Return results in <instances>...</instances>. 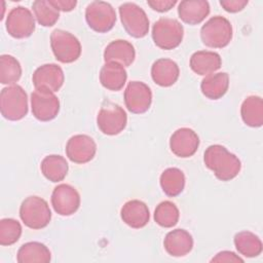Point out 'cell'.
<instances>
[{
    "label": "cell",
    "mask_w": 263,
    "mask_h": 263,
    "mask_svg": "<svg viewBox=\"0 0 263 263\" xmlns=\"http://www.w3.org/2000/svg\"><path fill=\"white\" fill-rule=\"evenodd\" d=\"M210 11V4L204 0H184L178 5V14L181 21L192 26L202 23Z\"/></svg>",
    "instance_id": "20"
},
{
    "label": "cell",
    "mask_w": 263,
    "mask_h": 263,
    "mask_svg": "<svg viewBox=\"0 0 263 263\" xmlns=\"http://www.w3.org/2000/svg\"><path fill=\"white\" fill-rule=\"evenodd\" d=\"M51 205L54 212L61 216H71L80 206L78 191L69 184H60L51 193Z\"/></svg>",
    "instance_id": "13"
},
{
    "label": "cell",
    "mask_w": 263,
    "mask_h": 263,
    "mask_svg": "<svg viewBox=\"0 0 263 263\" xmlns=\"http://www.w3.org/2000/svg\"><path fill=\"white\" fill-rule=\"evenodd\" d=\"M191 70L201 76L215 73L222 66V59L219 53L211 50L195 51L189 62Z\"/></svg>",
    "instance_id": "22"
},
{
    "label": "cell",
    "mask_w": 263,
    "mask_h": 263,
    "mask_svg": "<svg viewBox=\"0 0 263 263\" xmlns=\"http://www.w3.org/2000/svg\"><path fill=\"white\" fill-rule=\"evenodd\" d=\"M28 96L17 84L4 87L0 93L1 115L10 121L23 119L28 113Z\"/></svg>",
    "instance_id": "2"
},
{
    "label": "cell",
    "mask_w": 263,
    "mask_h": 263,
    "mask_svg": "<svg viewBox=\"0 0 263 263\" xmlns=\"http://www.w3.org/2000/svg\"><path fill=\"white\" fill-rule=\"evenodd\" d=\"M31 109L34 117L39 121H50L60 112V100L54 92L35 89L31 93Z\"/></svg>",
    "instance_id": "11"
},
{
    "label": "cell",
    "mask_w": 263,
    "mask_h": 263,
    "mask_svg": "<svg viewBox=\"0 0 263 263\" xmlns=\"http://www.w3.org/2000/svg\"><path fill=\"white\" fill-rule=\"evenodd\" d=\"M233 36L231 23L224 16L215 15L211 17L200 29L202 43L211 48L226 47Z\"/></svg>",
    "instance_id": "4"
},
{
    "label": "cell",
    "mask_w": 263,
    "mask_h": 263,
    "mask_svg": "<svg viewBox=\"0 0 263 263\" xmlns=\"http://www.w3.org/2000/svg\"><path fill=\"white\" fill-rule=\"evenodd\" d=\"M49 1L59 11H64V12L73 10L77 5V1L75 0H49Z\"/></svg>",
    "instance_id": "37"
},
{
    "label": "cell",
    "mask_w": 263,
    "mask_h": 263,
    "mask_svg": "<svg viewBox=\"0 0 263 263\" xmlns=\"http://www.w3.org/2000/svg\"><path fill=\"white\" fill-rule=\"evenodd\" d=\"M154 44L164 50L178 47L184 36V28L179 21L171 17H160L152 27Z\"/></svg>",
    "instance_id": "5"
},
{
    "label": "cell",
    "mask_w": 263,
    "mask_h": 263,
    "mask_svg": "<svg viewBox=\"0 0 263 263\" xmlns=\"http://www.w3.org/2000/svg\"><path fill=\"white\" fill-rule=\"evenodd\" d=\"M35 16L30 9L24 6L12 8L6 17L5 27L7 33L16 39L30 37L35 31Z\"/></svg>",
    "instance_id": "10"
},
{
    "label": "cell",
    "mask_w": 263,
    "mask_h": 263,
    "mask_svg": "<svg viewBox=\"0 0 263 263\" xmlns=\"http://www.w3.org/2000/svg\"><path fill=\"white\" fill-rule=\"evenodd\" d=\"M178 64L171 59H158L151 67L152 80L159 86L168 87L175 84L179 78Z\"/></svg>",
    "instance_id": "21"
},
{
    "label": "cell",
    "mask_w": 263,
    "mask_h": 263,
    "mask_svg": "<svg viewBox=\"0 0 263 263\" xmlns=\"http://www.w3.org/2000/svg\"><path fill=\"white\" fill-rule=\"evenodd\" d=\"M21 76L22 66L20 62L10 54H2L0 57V82L12 85L20 80Z\"/></svg>",
    "instance_id": "31"
},
{
    "label": "cell",
    "mask_w": 263,
    "mask_h": 263,
    "mask_svg": "<svg viewBox=\"0 0 263 263\" xmlns=\"http://www.w3.org/2000/svg\"><path fill=\"white\" fill-rule=\"evenodd\" d=\"M20 217L27 227L42 229L49 224L51 211L45 199L31 195L23 200L20 206Z\"/></svg>",
    "instance_id": "3"
},
{
    "label": "cell",
    "mask_w": 263,
    "mask_h": 263,
    "mask_svg": "<svg viewBox=\"0 0 263 263\" xmlns=\"http://www.w3.org/2000/svg\"><path fill=\"white\" fill-rule=\"evenodd\" d=\"M241 119L248 126L260 127L263 124V101L261 97L249 96L240 107Z\"/></svg>",
    "instance_id": "27"
},
{
    "label": "cell",
    "mask_w": 263,
    "mask_h": 263,
    "mask_svg": "<svg viewBox=\"0 0 263 263\" xmlns=\"http://www.w3.org/2000/svg\"><path fill=\"white\" fill-rule=\"evenodd\" d=\"M120 217L127 226L140 229L148 224L150 212L145 202L139 199H132L122 205L120 210Z\"/></svg>",
    "instance_id": "17"
},
{
    "label": "cell",
    "mask_w": 263,
    "mask_h": 263,
    "mask_svg": "<svg viewBox=\"0 0 263 263\" xmlns=\"http://www.w3.org/2000/svg\"><path fill=\"white\" fill-rule=\"evenodd\" d=\"M136 58V50L134 45L122 39L111 41L104 50L105 63L113 62L120 64L123 67L130 66Z\"/></svg>",
    "instance_id": "19"
},
{
    "label": "cell",
    "mask_w": 263,
    "mask_h": 263,
    "mask_svg": "<svg viewBox=\"0 0 263 263\" xmlns=\"http://www.w3.org/2000/svg\"><path fill=\"white\" fill-rule=\"evenodd\" d=\"M152 103V91L142 81H130L124 90V104L134 114L147 112Z\"/></svg>",
    "instance_id": "12"
},
{
    "label": "cell",
    "mask_w": 263,
    "mask_h": 263,
    "mask_svg": "<svg viewBox=\"0 0 263 263\" xmlns=\"http://www.w3.org/2000/svg\"><path fill=\"white\" fill-rule=\"evenodd\" d=\"M40 170L42 175L49 180L50 182L58 183L63 181L69 170V165L67 160L57 154H51L45 156L40 164Z\"/></svg>",
    "instance_id": "26"
},
{
    "label": "cell",
    "mask_w": 263,
    "mask_h": 263,
    "mask_svg": "<svg viewBox=\"0 0 263 263\" xmlns=\"http://www.w3.org/2000/svg\"><path fill=\"white\" fill-rule=\"evenodd\" d=\"M21 223L12 218H5L0 221V245L11 246L15 243L22 235Z\"/></svg>",
    "instance_id": "33"
},
{
    "label": "cell",
    "mask_w": 263,
    "mask_h": 263,
    "mask_svg": "<svg viewBox=\"0 0 263 263\" xmlns=\"http://www.w3.org/2000/svg\"><path fill=\"white\" fill-rule=\"evenodd\" d=\"M65 75L63 69L57 64H44L38 67L32 76L35 89H43L51 92L58 91L64 84Z\"/></svg>",
    "instance_id": "15"
},
{
    "label": "cell",
    "mask_w": 263,
    "mask_h": 263,
    "mask_svg": "<svg viewBox=\"0 0 263 263\" xmlns=\"http://www.w3.org/2000/svg\"><path fill=\"white\" fill-rule=\"evenodd\" d=\"M211 262H243V259L231 251H222L212 258Z\"/></svg>",
    "instance_id": "36"
},
{
    "label": "cell",
    "mask_w": 263,
    "mask_h": 263,
    "mask_svg": "<svg viewBox=\"0 0 263 263\" xmlns=\"http://www.w3.org/2000/svg\"><path fill=\"white\" fill-rule=\"evenodd\" d=\"M127 79V73L123 66L117 63L109 62L101 68L100 82L101 84L112 91L120 90Z\"/></svg>",
    "instance_id": "23"
},
{
    "label": "cell",
    "mask_w": 263,
    "mask_h": 263,
    "mask_svg": "<svg viewBox=\"0 0 263 263\" xmlns=\"http://www.w3.org/2000/svg\"><path fill=\"white\" fill-rule=\"evenodd\" d=\"M97 144L87 135L72 136L66 144V155L74 163L83 164L89 162L96 155Z\"/></svg>",
    "instance_id": "14"
},
{
    "label": "cell",
    "mask_w": 263,
    "mask_h": 263,
    "mask_svg": "<svg viewBox=\"0 0 263 263\" xmlns=\"http://www.w3.org/2000/svg\"><path fill=\"white\" fill-rule=\"evenodd\" d=\"M85 21L95 32L107 33L116 23V12L108 2L92 1L85 8Z\"/></svg>",
    "instance_id": "9"
},
{
    "label": "cell",
    "mask_w": 263,
    "mask_h": 263,
    "mask_svg": "<svg viewBox=\"0 0 263 263\" xmlns=\"http://www.w3.org/2000/svg\"><path fill=\"white\" fill-rule=\"evenodd\" d=\"M229 75L226 72L212 73L206 75L200 83L202 95L210 100L221 99L228 90Z\"/></svg>",
    "instance_id": "24"
},
{
    "label": "cell",
    "mask_w": 263,
    "mask_h": 263,
    "mask_svg": "<svg viewBox=\"0 0 263 263\" xmlns=\"http://www.w3.org/2000/svg\"><path fill=\"white\" fill-rule=\"evenodd\" d=\"M199 146V137L189 127H181L174 132L170 139L171 151L178 157L187 158L195 154Z\"/></svg>",
    "instance_id": "16"
},
{
    "label": "cell",
    "mask_w": 263,
    "mask_h": 263,
    "mask_svg": "<svg viewBox=\"0 0 263 263\" xmlns=\"http://www.w3.org/2000/svg\"><path fill=\"white\" fill-rule=\"evenodd\" d=\"M51 259L49 249L42 242L29 241L24 243L17 251L18 263H48Z\"/></svg>",
    "instance_id": "25"
},
{
    "label": "cell",
    "mask_w": 263,
    "mask_h": 263,
    "mask_svg": "<svg viewBox=\"0 0 263 263\" xmlns=\"http://www.w3.org/2000/svg\"><path fill=\"white\" fill-rule=\"evenodd\" d=\"M32 9L37 23L43 27L53 26L60 17V11L50 3L49 0L34 1Z\"/></svg>",
    "instance_id": "30"
},
{
    "label": "cell",
    "mask_w": 263,
    "mask_h": 263,
    "mask_svg": "<svg viewBox=\"0 0 263 263\" xmlns=\"http://www.w3.org/2000/svg\"><path fill=\"white\" fill-rule=\"evenodd\" d=\"M147 4L157 12H166L177 4V1L176 0H148Z\"/></svg>",
    "instance_id": "35"
},
{
    "label": "cell",
    "mask_w": 263,
    "mask_h": 263,
    "mask_svg": "<svg viewBox=\"0 0 263 263\" xmlns=\"http://www.w3.org/2000/svg\"><path fill=\"white\" fill-rule=\"evenodd\" d=\"M162 191L170 197L178 196L185 187V175L178 167H168L164 170L159 178Z\"/></svg>",
    "instance_id": "28"
},
{
    "label": "cell",
    "mask_w": 263,
    "mask_h": 263,
    "mask_svg": "<svg viewBox=\"0 0 263 263\" xmlns=\"http://www.w3.org/2000/svg\"><path fill=\"white\" fill-rule=\"evenodd\" d=\"M166 253L173 257H184L193 248V237L185 229H175L170 231L163 240Z\"/></svg>",
    "instance_id": "18"
},
{
    "label": "cell",
    "mask_w": 263,
    "mask_h": 263,
    "mask_svg": "<svg viewBox=\"0 0 263 263\" xmlns=\"http://www.w3.org/2000/svg\"><path fill=\"white\" fill-rule=\"evenodd\" d=\"M126 123L127 115L122 107L110 101L102 104L97 116V124L104 135H118L125 128Z\"/></svg>",
    "instance_id": "8"
},
{
    "label": "cell",
    "mask_w": 263,
    "mask_h": 263,
    "mask_svg": "<svg viewBox=\"0 0 263 263\" xmlns=\"http://www.w3.org/2000/svg\"><path fill=\"white\" fill-rule=\"evenodd\" d=\"M203 162L218 180L224 182L234 179L241 168L239 158L219 144L211 145L205 149Z\"/></svg>",
    "instance_id": "1"
},
{
    "label": "cell",
    "mask_w": 263,
    "mask_h": 263,
    "mask_svg": "<svg viewBox=\"0 0 263 263\" xmlns=\"http://www.w3.org/2000/svg\"><path fill=\"white\" fill-rule=\"evenodd\" d=\"M234 246L237 252L247 257L254 258L262 253V241L258 235L251 231H240L234 235Z\"/></svg>",
    "instance_id": "29"
},
{
    "label": "cell",
    "mask_w": 263,
    "mask_h": 263,
    "mask_svg": "<svg viewBox=\"0 0 263 263\" xmlns=\"http://www.w3.org/2000/svg\"><path fill=\"white\" fill-rule=\"evenodd\" d=\"M119 16L126 33L134 38H143L149 32V18L142 7L133 2L119 6Z\"/></svg>",
    "instance_id": "7"
},
{
    "label": "cell",
    "mask_w": 263,
    "mask_h": 263,
    "mask_svg": "<svg viewBox=\"0 0 263 263\" xmlns=\"http://www.w3.org/2000/svg\"><path fill=\"white\" fill-rule=\"evenodd\" d=\"M50 46L54 58L64 64L77 61L81 54V44L78 38L61 29H55L51 32Z\"/></svg>",
    "instance_id": "6"
},
{
    "label": "cell",
    "mask_w": 263,
    "mask_h": 263,
    "mask_svg": "<svg viewBox=\"0 0 263 263\" xmlns=\"http://www.w3.org/2000/svg\"><path fill=\"white\" fill-rule=\"evenodd\" d=\"M248 0H221L220 5L224 8L225 11L230 13H235L241 11L247 5Z\"/></svg>",
    "instance_id": "34"
},
{
    "label": "cell",
    "mask_w": 263,
    "mask_h": 263,
    "mask_svg": "<svg viewBox=\"0 0 263 263\" xmlns=\"http://www.w3.org/2000/svg\"><path fill=\"white\" fill-rule=\"evenodd\" d=\"M179 218V209L170 200L161 201L154 211V221L163 228L174 227L178 223Z\"/></svg>",
    "instance_id": "32"
}]
</instances>
